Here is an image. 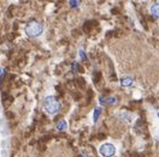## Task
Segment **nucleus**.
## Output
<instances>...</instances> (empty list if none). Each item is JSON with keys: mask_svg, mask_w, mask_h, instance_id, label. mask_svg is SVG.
Instances as JSON below:
<instances>
[{"mask_svg": "<svg viewBox=\"0 0 159 157\" xmlns=\"http://www.w3.org/2000/svg\"><path fill=\"white\" fill-rule=\"evenodd\" d=\"M81 157H88L87 155H81Z\"/></svg>", "mask_w": 159, "mask_h": 157, "instance_id": "nucleus-14", "label": "nucleus"}, {"mask_svg": "<svg viewBox=\"0 0 159 157\" xmlns=\"http://www.w3.org/2000/svg\"><path fill=\"white\" fill-rule=\"evenodd\" d=\"M134 83V79L131 77H122L120 78V85L122 87H131Z\"/></svg>", "mask_w": 159, "mask_h": 157, "instance_id": "nucleus-7", "label": "nucleus"}, {"mask_svg": "<svg viewBox=\"0 0 159 157\" xmlns=\"http://www.w3.org/2000/svg\"><path fill=\"white\" fill-rule=\"evenodd\" d=\"M149 13H151L156 19H159V2H154V4L149 7Z\"/></svg>", "mask_w": 159, "mask_h": 157, "instance_id": "nucleus-6", "label": "nucleus"}, {"mask_svg": "<svg viewBox=\"0 0 159 157\" xmlns=\"http://www.w3.org/2000/svg\"><path fill=\"white\" fill-rule=\"evenodd\" d=\"M116 146L111 143H104L99 146V154L101 157H113L116 155Z\"/></svg>", "mask_w": 159, "mask_h": 157, "instance_id": "nucleus-3", "label": "nucleus"}, {"mask_svg": "<svg viewBox=\"0 0 159 157\" xmlns=\"http://www.w3.org/2000/svg\"><path fill=\"white\" fill-rule=\"evenodd\" d=\"M2 74H4V69H0V80L2 78Z\"/></svg>", "mask_w": 159, "mask_h": 157, "instance_id": "nucleus-13", "label": "nucleus"}, {"mask_svg": "<svg viewBox=\"0 0 159 157\" xmlns=\"http://www.w3.org/2000/svg\"><path fill=\"white\" fill-rule=\"evenodd\" d=\"M43 108L45 110L51 114V115H54L57 114L61 108V104H60L59 100L54 96H47V97L43 100Z\"/></svg>", "mask_w": 159, "mask_h": 157, "instance_id": "nucleus-1", "label": "nucleus"}, {"mask_svg": "<svg viewBox=\"0 0 159 157\" xmlns=\"http://www.w3.org/2000/svg\"><path fill=\"white\" fill-rule=\"evenodd\" d=\"M57 129L58 131H65L66 127H68V122L65 121V120H59L58 122H57Z\"/></svg>", "mask_w": 159, "mask_h": 157, "instance_id": "nucleus-8", "label": "nucleus"}, {"mask_svg": "<svg viewBox=\"0 0 159 157\" xmlns=\"http://www.w3.org/2000/svg\"><path fill=\"white\" fill-rule=\"evenodd\" d=\"M116 117H117L120 121L127 122V124H131V122L135 120V115H134L133 113H130V112H127V110L118 112V113L116 114Z\"/></svg>", "mask_w": 159, "mask_h": 157, "instance_id": "nucleus-4", "label": "nucleus"}, {"mask_svg": "<svg viewBox=\"0 0 159 157\" xmlns=\"http://www.w3.org/2000/svg\"><path fill=\"white\" fill-rule=\"evenodd\" d=\"M99 102L104 106H113L117 103V98L116 97H100Z\"/></svg>", "mask_w": 159, "mask_h": 157, "instance_id": "nucleus-5", "label": "nucleus"}, {"mask_svg": "<svg viewBox=\"0 0 159 157\" xmlns=\"http://www.w3.org/2000/svg\"><path fill=\"white\" fill-rule=\"evenodd\" d=\"M71 69H72L74 72H76L77 69H79V62H74V64H72V66H71Z\"/></svg>", "mask_w": 159, "mask_h": 157, "instance_id": "nucleus-11", "label": "nucleus"}, {"mask_svg": "<svg viewBox=\"0 0 159 157\" xmlns=\"http://www.w3.org/2000/svg\"><path fill=\"white\" fill-rule=\"evenodd\" d=\"M157 117H158V119H159V112L157 113Z\"/></svg>", "mask_w": 159, "mask_h": 157, "instance_id": "nucleus-15", "label": "nucleus"}, {"mask_svg": "<svg viewBox=\"0 0 159 157\" xmlns=\"http://www.w3.org/2000/svg\"><path fill=\"white\" fill-rule=\"evenodd\" d=\"M80 57H81L82 59H87V55H86V53H84L82 49H80Z\"/></svg>", "mask_w": 159, "mask_h": 157, "instance_id": "nucleus-12", "label": "nucleus"}, {"mask_svg": "<svg viewBox=\"0 0 159 157\" xmlns=\"http://www.w3.org/2000/svg\"><path fill=\"white\" fill-rule=\"evenodd\" d=\"M80 4H81V1H79V0H76V1L71 0V1H69V5L71 6V7H79Z\"/></svg>", "mask_w": 159, "mask_h": 157, "instance_id": "nucleus-10", "label": "nucleus"}, {"mask_svg": "<svg viewBox=\"0 0 159 157\" xmlns=\"http://www.w3.org/2000/svg\"><path fill=\"white\" fill-rule=\"evenodd\" d=\"M100 114H101V108L97 107V108L94 109V113H93V122H94V124H97V122H98Z\"/></svg>", "mask_w": 159, "mask_h": 157, "instance_id": "nucleus-9", "label": "nucleus"}, {"mask_svg": "<svg viewBox=\"0 0 159 157\" xmlns=\"http://www.w3.org/2000/svg\"><path fill=\"white\" fill-rule=\"evenodd\" d=\"M42 32H43V25L38 20H30L25 27V34L28 37L31 39L39 37Z\"/></svg>", "mask_w": 159, "mask_h": 157, "instance_id": "nucleus-2", "label": "nucleus"}]
</instances>
